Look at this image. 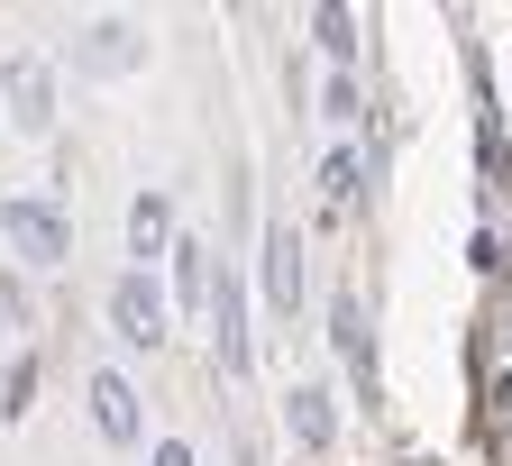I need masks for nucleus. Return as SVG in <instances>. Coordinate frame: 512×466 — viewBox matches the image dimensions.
Masks as SVG:
<instances>
[{
    "label": "nucleus",
    "instance_id": "6e6552de",
    "mask_svg": "<svg viewBox=\"0 0 512 466\" xmlns=\"http://www.w3.org/2000/svg\"><path fill=\"white\" fill-rule=\"evenodd\" d=\"M138 55H147V37L128 28V19H101V28H83V64H92V74H128Z\"/></svg>",
    "mask_w": 512,
    "mask_h": 466
},
{
    "label": "nucleus",
    "instance_id": "1a4fd4ad",
    "mask_svg": "<svg viewBox=\"0 0 512 466\" xmlns=\"http://www.w3.org/2000/svg\"><path fill=\"white\" fill-rule=\"evenodd\" d=\"M128 247L138 256H174V202L165 192H138V202H128Z\"/></svg>",
    "mask_w": 512,
    "mask_h": 466
},
{
    "label": "nucleus",
    "instance_id": "20e7f679",
    "mask_svg": "<svg viewBox=\"0 0 512 466\" xmlns=\"http://www.w3.org/2000/svg\"><path fill=\"white\" fill-rule=\"evenodd\" d=\"M211 357H220V375H247V293H238V275H220L211 284Z\"/></svg>",
    "mask_w": 512,
    "mask_h": 466
},
{
    "label": "nucleus",
    "instance_id": "423d86ee",
    "mask_svg": "<svg viewBox=\"0 0 512 466\" xmlns=\"http://www.w3.org/2000/svg\"><path fill=\"white\" fill-rule=\"evenodd\" d=\"M330 339H339V357H348V375L375 393V339H366V311H357V293H339L330 302Z\"/></svg>",
    "mask_w": 512,
    "mask_h": 466
},
{
    "label": "nucleus",
    "instance_id": "9b49d317",
    "mask_svg": "<svg viewBox=\"0 0 512 466\" xmlns=\"http://www.w3.org/2000/svg\"><path fill=\"white\" fill-rule=\"evenodd\" d=\"M284 412H293L302 448H330V430H339V421H330V393H320V384H293V393H284Z\"/></svg>",
    "mask_w": 512,
    "mask_h": 466
},
{
    "label": "nucleus",
    "instance_id": "0eeeda50",
    "mask_svg": "<svg viewBox=\"0 0 512 466\" xmlns=\"http://www.w3.org/2000/svg\"><path fill=\"white\" fill-rule=\"evenodd\" d=\"M92 421H101L110 448L138 439V393H128V375H92Z\"/></svg>",
    "mask_w": 512,
    "mask_h": 466
},
{
    "label": "nucleus",
    "instance_id": "ddd939ff",
    "mask_svg": "<svg viewBox=\"0 0 512 466\" xmlns=\"http://www.w3.org/2000/svg\"><path fill=\"white\" fill-rule=\"evenodd\" d=\"M311 28H320V46H330V55H339V64H348V55H357V19H348V10H339V0H330V10H311Z\"/></svg>",
    "mask_w": 512,
    "mask_h": 466
},
{
    "label": "nucleus",
    "instance_id": "2eb2a0df",
    "mask_svg": "<svg viewBox=\"0 0 512 466\" xmlns=\"http://www.w3.org/2000/svg\"><path fill=\"white\" fill-rule=\"evenodd\" d=\"M156 466H202V457H192L183 439H165V448H156Z\"/></svg>",
    "mask_w": 512,
    "mask_h": 466
},
{
    "label": "nucleus",
    "instance_id": "4468645a",
    "mask_svg": "<svg viewBox=\"0 0 512 466\" xmlns=\"http://www.w3.org/2000/svg\"><path fill=\"white\" fill-rule=\"evenodd\" d=\"M28 393H37V357H19V366H10V384H0V412L19 421V412H28Z\"/></svg>",
    "mask_w": 512,
    "mask_h": 466
},
{
    "label": "nucleus",
    "instance_id": "f8f14e48",
    "mask_svg": "<svg viewBox=\"0 0 512 466\" xmlns=\"http://www.w3.org/2000/svg\"><path fill=\"white\" fill-rule=\"evenodd\" d=\"M357 174H366V165H357L348 147H339L330 165H320V192H330V211H357Z\"/></svg>",
    "mask_w": 512,
    "mask_h": 466
},
{
    "label": "nucleus",
    "instance_id": "7ed1b4c3",
    "mask_svg": "<svg viewBox=\"0 0 512 466\" xmlns=\"http://www.w3.org/2000/svg\"><path fill=\"white\" fill-rule=\"evenodd\" d=\"M110 329H119L128 348H156V339H165V293H156L147 275H119V284H110Z\"/></svg>",
    "mask_w": 512,
    "mask_h": 466
},
{
    "label": "nucleus",
    "instance_id": "39448f33",
    "mask_svg": "<svg viewBox=\"0 0 512 466\" xmlns=\"http://www.w3.org/2000/svg\"><path fill=\"white\" fill-rule=\"evenodd\" d=\"M266 302H275V311L302 302V238H293V220L266 229Z\"/></svg>",
    "mask_w": 512,
    "mask_h": 466
},
{
    "label": "nucleus",
    "instance_id": "f03ea898",
    "mask_svg": "<svg viewBox=\"0 0 512 466\" xmlns=\"http://www.w3.org/2000/svg\"><path fill=\"white\" fill-rule=\"evenodd\" d=\"M0 92H10V128H28V138L55 128V64L46 55H10L0 64Z\"/></svg>",
    "mask_w": 512,
    "mask_h": 466
},
{
    "label": "nucleus",
    "instance_id": "f257e3e1",
    "mask_svg": "<svg viewBox=\"0 0 512 466\" xmlns=\"http://www.w3.org/2000/svg\"><path fill=\"white\" fill-rule=\"evenodd\" d=\"M0 238H10L28 265H64V247H74V229H64L55 202H37V192H19V202H0Z\"/></svg>",
    "mask_w": 512,
    "mask_h": 466
},
{
    "label": "nucleus",
    "instance_id": "9d476101",
    "mask_svg": "<svg viewBox=\"0 0 512 466\" xmlns=\"http://www.w3.org/2000/svg\"><path fill=\"white\" fill-rule=\"evenodd\" d=\"M174 284H183V311H202L211 320V284H220V265L202 238H174Z\"/></svg>",
    "mask_w": 512,
    "mask_h": 466
}]
</instances>
